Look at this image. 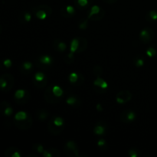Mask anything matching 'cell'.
Segmentation results:
<instances>
[{
    "label": "cell",
    "mask_w": 157,
    "mask_h": 157,
    "mask_svg": "<svg viewBox=\"0 0 157 157\" xmlns=\"http://www.w3.org/2000/svg\"><path fill=\"white\" fill-rule=\"evenodd\" d=\"M32 12L36 18L40 20L45 19L52 14V9L45 4H41L35 6L32 9Z\"/></svg>",
    "instance_id": "1"
},
{
    "label": "cell",
    "mask_w": 157,
    "mask_h": 157,
    "mask_svg": "<svg viewBox=\"0 0 157 157\" xmlns=\"http://www.w3.org/2000/svg\"><path fill=\"white\" fill-rule=\"evenodd\" d=\"M15 85V78L9 73H5L0 76V90L8 92L12 89Z\"/></svg>",
    "instance_id": "2"
},
{
    "label": "cell",
    "mask_w": 157,
    "mask_h": 157,
    "mask_svg": "<svg viewBox=\"0 0 157 157\" xmlns=\"http://www.w3.org/2000/svg\"><path fill=\"white\" fill-rule=\"evenodd\" d=\"M64 151L66 156L69 157H78L79 154V147L78 145L73 140L67 141L64 147Z\"/></svg>",
    "instance_id": "3"
},
{
    "label": "cell",
    "mask_w": 157,
    "mask_h": 157,
    "mask_svg": "<svg viewBox=\"0 0 157 157\" xmlns=\"http://www.w3.org/2000/svg\"><path fill=\"white\" fill-rule=\"evenodd\" d=\"M154 37V31L151 28H144L140 33V39L141 42H143L144 44H148V43L151 42Z\"/></svg>",
    "instance_id": "4"
},
{
    "label": "cell",
    "mask_w": 157,
    "mask_h": 157,
    "mask_svg": "<svg viewBox=\"0 0 157 157\" xmlns=\"http://www.w3.org/2000/svg\"><path fill=\"white\" fill-rule=\"evenodd\" d=\"M14 98L17 104H25L29 102V99H30V93L26 90L19 89L15 92Z\"/></svg>",
    "instance_id": "5"
},
{
    "label": "cell",
    "mask_w": 157,
    "mask_h": 157,
    "mask_svg": "<svg viewBox=\"0 0 157 157\" xmlns=\"http://www.w3.org/2000/svg\"><path fill=\"white\" fill-rule=\"evenodd\" d=\"M48 80L43 72L38 71L35 75L33 78V84L38 89L44 88L47 85Z\"/></svg>",
    "instance_id": "6"
},
{
    "label": "cell",
    "mask_w": 157,
    "mask_h": 157,
    "mask_svg": "<svg viewBox=\"0 0 157 157\" xmlns=\"http://www.w3.org/2000/svg\"><path fill=\"white\" fill-rule=\"evenodd\" d=\"M14 125L20 130H28L32 127L33 124V119H32V116L29 114L27 119L22 120V121H16L14 120L13 121Z\"/></svg>",
    "instance_id": "7"
},
{
    "label": "cell",
    "mask_w": 157,
    "mask_h": 157,
    "mask_svg": "<svg viewBox=\"0 0 157 157\" xmlns=\"http://www.w3.org/2000/svg\"><path fill=\"white\" fill-rule=\"evenodd\" d=\"M132 97H133V94L130 90H121L117 94L115 99L118 104H124L130 101V100L132 99Z\"/></svg>",
    "instance_id": "8"
},
{
    "label": "cell",
    "mask_w": 157,
    "mask_h": 157,
    "mask_svg": "<svg viewBox=\"0 0 157 157\" xmlns=\"http://www.w3.org/2000/svg\"><path fill=\"white\" fill-rule=\"evenodd\" d=\"M52 87H53V85H50L44 90V98L48 104H54L60 102V101L61 100V98H58V97L55 96V94L53 93V90H52Z\"/></svg>",
    "instance_id": "9"
},
{
    "label": "cell",
    "mask_w": 157,
    "mask_h": 157,
    "mask_svg": "<svg viewBox=\"0 0 157 157\" xmlns=\"http://www.w3.org/2000/svg\"><path fill=\"white\" fill-rule=\"evenodd\" d=\"M136 119V113L131 110H125L120 115V120L124 124H130Z\"/></svg>",
    "instance_id": "10"
},
{
    "label": "cell",
    "mask_w": 157,
    "mask_h": 157,
    "mask_svg": "<svg viewBox=\"0 0 157 157\" xmlns=\"http://www.w3.org/2000/svg\"><path fill=\"white\" fill-rule=\"evenodd\" d=\"M13 113V109L12 106L7 101H2L0 102V113L4 116L9 117Z\"/></svg>",
    "instance_id": "11"
},
{
    "label": "cell",
    "mask_w": 157,
    "mask_h": 157,
    "mask_svg": "<svg viewBox=\"0 0 157 157\" xmlns=\"http://www.w3.org/2000/svg\"><path fill=\"white\" fill-rule=\"evenodd\" d=\"M48 130L52 135L58 136V135H60L62 133L63 130H64V127H59L56 126L54 124L52 118H51L50 121H48Z\"/></svg>",
    "instance_id": "12"
},
{
    "label": "cell",
    "mask_w": 157,
    "mask_h": 157,
    "mask_svg": "<svg viewBox=\"0 0 157 157\" xmlns=\"http://www.w3.org/2000/svg\"><path fill=\"white\" fill-rule=\"evenodd\" d=\"M4 156L6 157H21L23 154L21 150L17 147H11L5 150Z\"/></svg>",
    "instance_id": "13"
},
{
    "label": "cell",
    "mask_w": 157,
    "mask_h": 157,
    "mask_svg": "<svg viewBox=\"0 0 157 157\" xmlns=\"http://www.w3.org/2000/svg\"><path fill=\"white\" fill-rule=\"evenodd\" d=\"M52 45H53L55 50H56L58 52H64L67 49V44H65V42H64V41L60 39L55 40L52 43Z\"/></svg>",
    "instance_id": "14"
},
{
    "label": "cell",
    "mask_w": 157,
    "mask_h": 157,
    "mask_svg": "<svg viewBox=\"0 0 157 157\" xmlns=\"http://www.w3.org/2000/svg\"><path fill=\"white\" fill-rule=\"evenodd\" d=\"M61 13L62 16L65 17V18H71L75 13V8L72 6H67L61 9Z\"/></svg>",
    "instance_id": "15"
},
{
    "label": "cell",
    "mask_w": 157,
    "mask_h": 157,
    "mask_svg": "<svg viewBox=\"0 0 157 157\" xmlns=\"http://www.w3.org/2000/svg\"><path fill=\"white\" fill-rule=\"evenodd\" d=\"M42 156L44 157H60L61 152L56 148H49L44 150Z\"/></svg>",
    "instance_id": "16"
},
{
    "label": "cell",
    "mask_w": 157,
    "mask_h": 157,
    "mask_svg": "<svg viewBox=\"0 0 157 157\" xmlns=\"http://www.w3.org/2000/svg\"><path fill=\"white\" fill-rule=\"evenodd\" d=\"M94 86L96 87L97 88H99V90H102L104 91V90L107 89L108 87V84L101 77H98L94 81Z\"/></svg>",
    "instance_id": "17"
},
{
    "label": "cell",
    "mask_w": 157,
    "mask_h": 157,
    "mask_svg": "<svg viewBox=\"0 0 157 157\" xmlns=\"http://www.w3.org/2000/svg\"><path fill=\"white\" fill-rule=\"evenodd\" d=\"M78 40H79V44H78V48L76 53L80 54L84 52L87 48L88 42H87V40L84 38H78Z\"/></svg>",
    "instance_id": "18"
},
{
    "label": "cell",
    "mask_w": 157,
    "mask_h": 157,
    "mask_svg": "<svg viewBox=\"0 0 157 157\" xmlns=\"http://www.w3.org/2000/svg\"><path fill=\"white\" fill-rule=\"evenodd\" d=\"M106 129H107V126L104 125V123L99 122L94 128V133L95 135H98V136L103 135L105 133Z\"/></svg>",
    "instance_id": "19"
},
{
    "label": "cell",
    "mask_w": 157,
    "mask_h": 157,
    "mask_svg": "<svg viewBox=\"0 0 157 157\" xmlns=\"http://www.w3.org/2000/svg\"><path fill=\"white\" fill-rule=\"evenodd\" d=\"M91 2L92 0H74V2H75L77 8L81 9V10L88 7L89 5L91 3Z\"/></svg>",
    "instance_id": "20"
},
{
    "label": "cell",
    "mask_w": 157,
    "mask_h": 157,
    "mask_svg": "<svg viewBox=\"0 0 157 157\" xmlns=\"http://www.w3.org/2000/svg\"><path fill=\"white\" fill-rule=\"evenodd\" d=\"M38 61L40 62V64L44 66H50L53 63V59L52 57L48 56V55H42L39 58Z\"/></svg>",
    "instance_id": "21"
},
{
    "label": "cell",
    "mask_w": 157,
    "mask_h": 157,
    "mask_svg": "<svg viewBox=\"0 0 157 157\" xmlns=\"http://www.w3.org/2000/svg\"><path fill=\"white\" fill-rule=\"evenodd\" d=\"M48 111L44 109H38L36 111V116L38 119L41 121H44L48 117Z\"/></svg>",
    "instance_id": "22"
},
{
    "label": "cell",
    "mask_w": 157,
    "mask_h": 157,
    "mask_svg": "<svg viewBox=\"0 0 157 157\" xmlns=\"http://www.w3.org/2000/svg\"><path fill=\"white\" fill-rule=\"evenodd\" d=\"M32 67H33V64L30 61H25L24 63H22L20 67V71H21L22 73H29V72L32 71Z\"/></svg>",
    "instance_id": "23"
},
{
    "label": "cell",
    "mask_w": 157,
    "mask_h": 157,
    "mask_svg": "<svg viewBox=\"0 0 157 157\" xmlns=\"http://www.w3.org/2000/svg\"><path fill=\"white\" fill-rule=\"evenodd\" d=\"M146 19L149 22H154L157 21V10H151L146 15Z\"/></svg>",
    "instance_id": "24"
},
{
    "label": "cell",
    "mask_w": 157,
    "mask_h": 157,
    "mask_svg": "<svg viewBox=\"0 0 157 157\" xmlns=\"http://www.w3.org/2000/svg\"><path fill=\"white\" fill-rule=\"evenodd\" d=\"M54 124L59 127H65V123H64V119L59 116H53L52 117Z\"/></svg>",
    "instance_id": "25"
},
{
    "label": "cell",
    "mask_w": 157,
    "mask_h": 157,
    "mask_svg": "<svg viewBox=\"0 0 157 157\" xmlns=\"http://www.w3.org/2000/svg\"><path fill=\"white\" fill-rule=\"evenodd\" d=\"M147 55L149 58H153V57L156 56L157 55V45H153L150 46L147 48Z\"/></svg>",
    "instance_id": "26"
},
{
    "label": "cell",
    "mask_w": 157,
    "mask_h": 157,
    "mask_svg": "<svg viewBox=\"0 0 157 157\" xmlns=\"http://www.w3.org/2000/svg\"><path fill=\"white\" fill-rule=\"evenodd\" d=\"M104 15H105V12H104V9H102L99 13L91 15V16L89 17V18H88V19H90L91 21H100V20H101L103 18H104Z\"/></svg>",
    "instance_id": "27"
},
{
    "label": "cell",
    "mask_w": 157,
    "mask_h": 157,
    "mask_svg": "<svg viewBox=\"0 0 157 157\" xmlns=\"http://www.w3.org/2000/svg\"><path fill=\"white\" fill-rule=\"evenodd\" d=\"M32 19V15H31L29 12H25L20 15L19 17V20L22 23H26V22H29Z\"/></svg>",
    "instance_id": "28"
},
{
    "label": "cell",
    "mask_w": 157,
    "mask_h": 157,
    "mask_svg": "<svg viewBox=\"0 0 157 157\" xmlns=\"http://www.w3.org/2000/svg\"><path fill=\"white\" fill-rule=\"evenodd\" d=\"M66 103L70 106L79 105V99L75 96H69L66 100Z\"/></svg>",
    "instance_id": "29"
},
{
    "label": "cell",
    "mask_w": 157,
    "mask_h": 157,
    "mask_svg": "<svg viewBox=\"0 0 157 157\" xmlns=\"http://www.w3.org/2000/svg\"><path fill=\"white\" fill-rule=\"evenodd\" d=\"M29 116V114L28 113L25 111H19L15 115V117L14 120H16V121H22V120L27 119L28 117Z\"/></svg>",
    "instance_id": "30"
},
{
    "label": "cell",
    "mask_w": 157,
    "mask_h": 157,
    "mask_svg": "<svg viewBox=\"0 0 157 157\" xmlns=\"http://www.w3.org/2000/svg\"><path fill=\"white\" fill-rule=\"evenodd\" d=\"M52 90H53V93L55 94V96L58 97V98H62L63 94H64V91H63L62 89L58 85H53L52 87Z\"/></svg>",
    "instance_id": "31"
},
{
    "label": "cell",
    "mask_w": 157,
    "mask_h": 157,
    "mask_svg": "<svg viewBox=\"0 0 157 157\" xmlns=\"http://www.w3.org/2000/svg\"><path fill=\"white\" fill-rule=\"evenodd\" d=\"M78 78H79V73H76V72H73V73L70 74L69 75L68 80L70 81V83L73 85H75L76 84V82L78 81Z\"/></svg>",
    "instance_id": "32"
},
{
    "label": "cell",
    "mask_w": 157,
    "mask_h": 157,
    "mask_svg": "<svg viewBox=\"0 0 157 157\" xmlns=\"http://www.w3.org/2000/svg\"><path fill=\"white\" fill-rule=\"evenodd\" d=\"M93 74L98 78V77H101V75H103V68L100 65H95L93 67Z\"/></svg>",
    "instance_id": "33"
},
{
    "label": "cell",
    "mask_w": 157,
    "mask_h": 157,
    "mask_svg": "<svg viewBox=\"0 0 157 157\" xmlns=\"http://www.w3.org/2000/svg\"><path fill=\"white\" fill-rule=\"evenodd\" d=\"M101 9H101V7H99V6H93L91 8H90V12H89L88 15H87V18L90 17V16H91V15H95V14L99 13V12L101 11Z\"/></svg>",
    "instance_id": "34"
},
{
    "label": "cell",
    "mask_w": 157,
    "mask_h": 157,
    "mask_svg": "<svg viewBox=\"0 0 157 157\" xmlns=\"http://www.w3.org/2000/svg\"><path fill=\"white\" fill-rule=\"evenodd\" d=\"M32 150L35 152H37L38 153H41L42 154L43 152H44V147L41 144H35L32 145Z\"/></svg>",
    "instance_id": "35"
},
{
    "label": "cell",
    "mask_w": 157,
    "mask_h": 157,
    "mask_svg": "<svg viewBox=\"0 0 157 157\" xmlns=\"http://www.w3.org/2000/svg\"><path fill=\"white\" fill-rule=\"evenodd\" d=\"M98 147H100L101 148V150H106L108 149V146H107V142L105 141V140L104 139H99L98 141Z\"/></svg>",
    "instance_id": "36"
},
{
    "label": "cell",
    "mask_w": 157,
    "mask_h": 157,
    "mask_svg": "<svg viewBox=\"0 0 157 157\" xmlns=\"http://www.w3.org/2000/svg\"><path fill=\"white\" fill-rule=\"evenodd\" d=\"M128 155L130 157H138L141 155V152L139 150H136V149L133 148L130 149L128 151Z\"/></svg>",
    "instance_id": "37"
},
{
    "label": "cell",
    "mask_w": 157,
    "mask_h": 157,
    "mask_svg": "<svg viewBox=\"0 0 157 157\" xmlns=\"http://www.w3.org/2000/svg\"><path fill=\"white\" fill-rule=\"evenodd\" d=\"M134 63L136 64V66L137 67H143L144 65V60L142 58H135L134 59Z\"/></svg>",
    "instance_id": "38"
},
{
    "label": "cell",
    "mask_w": 157,
    "mask_h": 157,
    "mask_svg": "<svg viewBox=\"0 0 157 157\" xmlns=\"http://www.w3.org/2000/svg\"><path fill=\"white\" fill-rule=\"evenodd\" d=\"M87 25H88V18L84 19L82 21H81V22L79 23V28L81 29H82V30H84V29H86L87 28Z\"/></svg>",
    "instance_id": "39"
},
{
    "label": "cell",
    "mask_w": 157,
    "mask_h": 157,
    "mask_svg": "<svg viewBox=\"0 0 157 157\" xmlns=\"http://www.w3.org/2000/svg\"><path fill=\"white\" fill-rule=\"evenodd\" d=\"M84 77L83 76L82 74L79 73V78H78L76 84H75V86H81L84 84Z\"/></svg>",
    "instance_id": "40"
},
{
    "label": "cell",
    "mask_w": 157,
    "mask_h": 157,
    "mask_svg": "<svg viewBox=\"0 0 157 157\" xmlns=\"http://www.w3.org/2000/svg\"><path fill=\"white\" fill-rule=\"evenodd\" d=\"M2 64L6 67H10L11 66H12V62L10 59H5L4 61H2Z\"/></svg>",
    "instance_id": "41"
},
{
    "label": "cell",
    "mask_w": 157,
    "mask_h": 157,
    "mask_svg": "<svg viewBox=\"0 0 157 157\" xmlns=\"http://www.w3.org/2000/svg\"><path fill=\"white\" fill-rule=\"evenodd\" d=\"M103 1L105 3H107V4H114L118 0H103Z\"/></svg>",
    "instance_id": "42"
},
{
    "label": "cell",
    "mask_w": 157,
    "mask_h": 157,
    "mask_svg": "<svg viewBox=\"0 0 157 157\" xmlns=\"http://www.w3.org/2000/svg\"><path fill=\"white\" fill-rule=\"evenodd\" d=\"M96 109L98 110V111H102V110H104L101 104H97V105H96Z\"/></svg>",
    "instance_id": "43"
},
{
    "label": "cell",
    "mask_w": 157,
    "mask_h": 157,
    "mask_svg": "<svg viewBox=\"0 0 157 157\" xmlns=\"http://www.w3.org/2000/svg\"><path fill=\"white\" fill-rule=\"evenodd\" d=\"M27 157H38V155H36V154H29V155H28Z\"/></svg>",
    "instance_id": "44"
},
{
    "label": "cell",
    "mask_w": 157,
    "mask_h": 157,
    "mask_svg": "<svg viewBox=\"0 0 157 157\" xmlns=\"http://www.w3.org/2000/svg\"><path fill=\"white\" fill-rule=\"evenodd\" d=\"M2 27L1 25H0V34L2 33Z\"/></svg>",
    "instance_id": "45"
}]
</instances>
